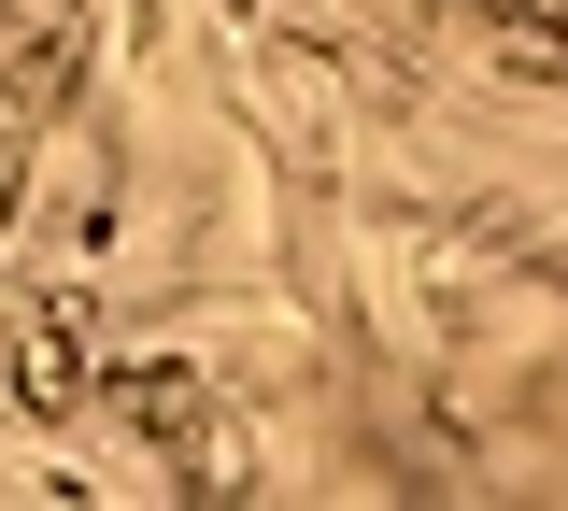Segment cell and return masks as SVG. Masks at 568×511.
<instances>
[{
  "instance_id": "6da1fadb",
  "label": "cell",
  "mask_w": 568,
  "mask_h": 511,
  "mask_svg": "<svg viewBox=\"0 0 568 511\" xmlns=\"http://www.w3.org/2000/svg\"><path fill=\"white\" fill-rule=\"evenodd\" d=\"M469 14L511 29V43H555V58H568V0H469Z\"/></svg>"
}]
</instances>
